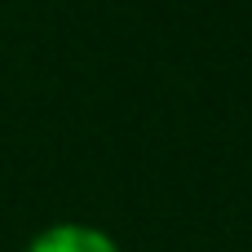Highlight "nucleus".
<instances>
[{
	"mask_svg": "<svg viewBox=\"0 0 252 252\" xmlns=\"http://www.w3.org/2000/svg\"><path fill=\"white\" fill-rule=\"evenodd\" d=\"M27 252H120V248L93 226H49L27 244Z\"/></svg>",
	"mask_w": 252,
	"mask_h": 252,
	"instance_id": "1",
	"label": "nucleus"
}]
</instances>
